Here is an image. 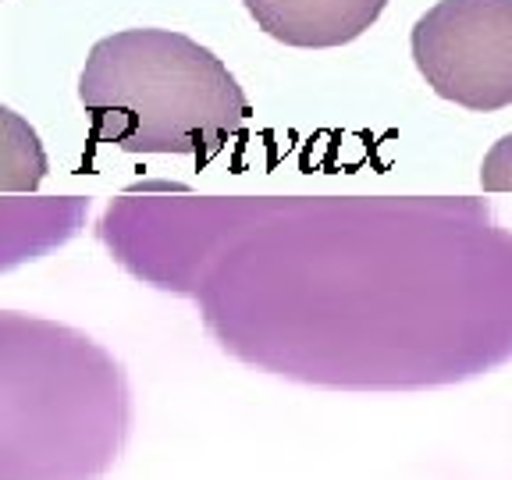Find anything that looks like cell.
<instances>
[{
  "instance_id": "obj_3",
  "label": "cell",
  "mask_w": 512,
  "mask_h": 480,
  "mask_svg": "<svg viewBox=\"0 0 512 480\" xmlns=\"http://www.w3.org/2000/svg\"><path fill=\"white\" fill-rule=\"evenodd\" d=\"M409 47L441 100L466 111L512 104V0H438L416 18Z\"/></svg>"
},
{
  "instance_id": "obj_4",
  "label": "cell",
  "mask_w": 512,
  "mask_h": 480,
  "mask_svg": "<svg viewBox=\"0 0 512 480\" xmlns=\"http://www.w3.org/2000/svg\"><path fill=\"white\" fill-rule=\"evenodd\" d=\"M256 29L285 47H345L381 18L388 0H242Z\"/></svg>"
},
{
  "instance_id": "obj_2",
  "label": "cell",
  "mask_w": 512,
  "mask_h": 480,
  "mask_svg": "<svg viewBox=\"0 0 512 480\" xmlns=\"http://www.w3.org/2000/svg\"><path fill=\"white\" fill-rule=\"evenodd\" d=\"M128 406L111 367L82 381L8 384L0 480H100L125 445Z\"/></svg>"
},
{
  "instance_id": "obj_1",
  "label": "cell",
  "mask_w": 512,
  "mask_h": 480,
  "mask_svg": "<svg viewBox=\"0 0 512 480\" xmlns=\"http://www.w3.org/2000/svg\"><path fill=\"white\" fill-rule=\"evenodd\" d=\"M79 104L96 143L171 157L217 153L249 118L228 64L171 29H125L93 43Z\"/></svg>"
},
{
  "instance_id": "obj_5",
  "label": "cell",
  "mask_w": 512,
  "mask_h": 480,
  "mask_svg": "<svg viewBox=\"0 0 512 480\" xmlns=\"http://www.w3.org/2000/svg\"><path fill=\"white\" fill-rule=\"evenodd\" d=\"M4 132H8V143H4V192L15 189H36L47 171V157H43L40 143H36V132L29 125L18 121V114L11 107H4Z\"/></svg>"
},
{
  "instance_id": "obj_6",
  "label": "cell",
  "mask_w": 512,
  "mask_h": 480,
  "mask_svg": "<svg viewBox=\"0 0 512 480\" xmlns=\"http://www.w3.org/2000/svg\"><path fill=\"white\" fill-rule=\"evenodd\" d=\"M480 185L488 192H512V132L488 150L480 164Z\"/></svg>"
}]
</instances>
